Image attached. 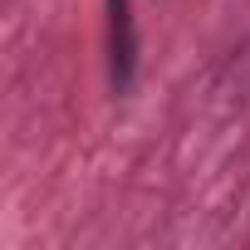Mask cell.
I'll return each instance as SVG.
<instances>
[{"label":"cell","mask_w":250,"mask_h":250,"mask_svg":"<svg viewBox=\"0 0 250 250\" xmlns=\"http://www.w3.org/2000/svg\"><path fill=\"white\" fill-rule=\"evenodd\" d=\"M108 10V83L113 93H128L138 79V25H133V0H103Z\"/></svg>","instance_id":"obj_1"}]
</instances>
